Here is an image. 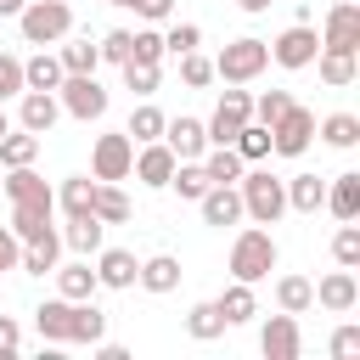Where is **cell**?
<instances>
[{"label": "cell", "mask_w": 360, "mask_h": 360, "mask_svg": "<svg viewBox=\"0 0 360 360\" xmlns=\"http://www.w3.org/2000/svg\"><path fill=\"white\" fill-rule=\"evenodd\" d=\"M236 197H242V219L253 225H276L287 214V180H276L270 169H242Z\"/></svg>", "instance_id": "obj_1"}, {"label": "cell", "mask_w": 360, "mask_h": 360, "mask_svg": "<svg viewBox=\"0 0 360 360\" xmlns=\"http://www.w3.org/2000/svg\"><path fill=\"white\" fill-rule=\"evenodd\" d=\"M276 259H281L276 236H270L264 225H248V231H236V242H231V281H264V276L276 270Z\"/></svg>", "instance_id": "obj_2"}, {"label": "cell", "mask_w": 360, "mask_h": 360, "mask_svg": "<svg viewBox=\"0 0 360 360\" xmlns=\"http://www.w3.org/2000/svg\"><path fill=\"white\" fill-rule=\"evenodd\" d=\"M17 28H22L28 45H56V39L73 34V6L68 0H28L17 11Z\"/></svg>", "instance_id": "obj_3"}, {"label": "cell", "mask_w": 360, "mask_h": 360, "mask_svg": "<svg viewBox=\"0 0 360 360\" xmlns=\"http://www.w3.org/2000/svg\"><path fill=\"white\" fill-rule=\"evenodd\" d=\"M270 68V45L264 39H231L219 56H214V79H225V84H253L259 73Z\"/></svg>", "instance_id": "obj_4"}, {"label": "cell", "mask_w": 360, "mask_h": 360, "mask_svg": "<svg viewBox=\"0 0 360 360\" xmlns=\"http://www.w3.org/2000/svg\"><path fill=\"white\" fill-rule=\"evenodd\" d=\"M56 101H62V112H68V118L90 124V118H101V112H107V84H101L96 73H62Z\"/></svg>", "instance_id": "obj_5"}, {"label": "cell", "mask_w": 360, "mask_h": 360, "mask_svg": "<svg viewBox=\"0 0 360 360\" xmlns=\"http://www.w3.org/2000/svg\"><path fill=\"white\" fill-rule=\"evenodd\" d=\"M248 118H253V90H242V84L219 90V107H214V118L202 124V129H208V146H231Z\"/></svg>", "instance_id": "obj_6"}, {"label": "cell", "mask_w": 360, "mask_h": 360, "mask_svg": "<svg viewBox=\"0 0 360 360\" xmlns=\"http://www.w3.org/2000/svg\"><path fill=\"white\" fill-rule=\"evenodd\" d=\"M264 45H270V62H276V68L298 73V68H309V62H315L321 34H315V22H292V28H281V34H276V39H264Z\"/></svg>", "instance_id": "obj_7"}, {"label": "cell", "mask_w": 360, "mask_h": 360, "mask_svg": "<svg viewBox=\"0 0 360 360\" xmlns=\"http://www.w3.org/2000/svg\"><path fill=\"white\" fill-rule=\"evenodd\" d=\"M309 141H315V112L292 101V107L270 124V152H276V158H304Z\"/></svg>", "instance_id": "obj_8"}, {"label": "cell", "mask_w": 360, "mask_h": 360, "mask_svg": "<svg viewBox=\"0 0 360 360\" xmlns=\"http://www.w3.org/2000/svg\"><path fill=\"white\" fill-rule=\"evenodd\" d=\"M129 163H135V141L124 129L96 135V146H90V174L96 180H129Z\"/></svg>", "instance_id": "obj_9"}, {"label": "cell", "mask_w": 360, "mask_h": 360, "mask_svg": "<svg viewBox=\"0 0 360 360\" xmlns=\"http://www.w3.org/2000/svg\"><path fill=\"white\" fill-rule=\"evenodd\" d=\"M259 349H264V360H298L304 354V332H298V315H270L264 326H259Z\"/></svg>", "instance_id": "obj_10"}, {"label": "cell", "mask_w": 360, "mask_h": 360, "mask_svg": "<svg viewBox=\"0 0 360 360\" xmlns=\"http://www.w3.org/2000/svg\"><path fill=\"white\" fill-rule=\"evenodd\" d=\"M96 259V287H107V292H124V287H135V270H141V259L129 253V248H96L90 253Z\"/></svg>", "instance_id": "obj_11"}, {"label": "cell", "mask_w": 360, "mask_h": 360, "mask_svg": "<svg viewBox=\"0 0 360 360\" xmlns=\"http://www.w3.org/2000/svg\"><path fill=\"white\" fill-rule=\"evenodd\" d=\"M56 118H62L56 90H22V96H17V124H22V129H34L39 141L56 129Z\"/></svg>", "instance_id": "obj_12"}, {"label": "cell", "mask_w": 360, "mask_h": 360, "mask_svg": "<svg viewBox=\"0 0 360 360\" xmlns=\"http://www.w3.org/2000/svg\"><path fill=\"white\" fill-rule=\"evenodd\" d=\"M321 45H332V51H360V6H354V0H338V6L326 11Z\"/></svg>", "instance_id": "obj_13"}, {"label": "cell", "mask_w": 360, "mask_h": 360, "mask_svg": "<svg viewBox=\"0 0 360 360\" xmlns=\"http://www.w3.org/2000/svg\"><path fill=\"white\" fill-rule=\"evenodd\" d=\"M163 146H169L180 163H197V158L208 152V129H202V118H186V112L169 118V124H163Z\"/></svg>", "instance_id": "obj_14"}, {"label": "cell", "mask_w": 360, "mask_h": 360, "mask_svg": "<svg viewBox=\"0 0 360 360\" xmlns=\"http://www.w3.org/2000/svg\"><path fill=\"white\" fill-rule=\"evenodd\" d=\"M174 152L163 146V141H146V146H135V163H129V174L141 180V186H152V191H163L169 186V174H174Z\"/></svg>", "instance_id": "obj_15"}, {"label": "cell", "mask_w": 360, "mask_h": 360, "mask_svg": "<svg viewBox=\"0 0 360 360\" xmlns=\"http://www.w3.org/2000/svg\"><path fill=\"white\" fill-rule=\"evenodd\" d=\"M0 191H6L11 202H34V208H56V191L45 186V174H34V163H22V169H6V174H0Z\"/></svg>", "instance_id": "obj_16"}, {"label": "cell", "mask_w": 360, "mask_h": 360, "mask_svg": "<svg viewBox=\"0 0 360 360\" xmlns=\"http://www.w3.org/2000/svg\"><path fill=\"white\" fill-rule=\"evenodd\" d=\"M315 304L326 309V315H349L354 304H360V281H354V270H332V276H321L315 281Z\"/></svg>", "instance_id": "obj_17"}, {"label": "cell", "mask_w": 360, "mask_h": 360, "mask_svg": "<svg viewBox=\"0 0 360 360\" xmlns=\"http://www.w3.org/2000/svg\"><path fill=\"white\" fill-rule=\"evenodd\" d=\"M309 68L321 73V84H326V90H349V84L360 79V51H332V45H321Z\"/></svg>", "instance_id": "obj_18"}, {"label": "cell", "mask_w": 360, "mask_h": 360, "mask_svg": "<svg viewBox=\"0 0 360 360\" xmlns=\"http://www.w3.org/2000/svg\"><path fill=\"white\" fill-rule=\"evenodd\" d=\"M34 326H39V343L62 349L68 332H73V298H45V304L34 309Z\"/></svg>", "instance_id": "obj_19"}, {"label": "cell", "mask_w": 360, "mask_h": 360, "mask_svg": "<svg viewBox=\"0 0 360 360\" xmlns=\"http://www.w3.org/2000/svg\"><path fill=\"white\" fill-rule=\"evenodd\" d=\"M56 208H62L68 219L96 214V174H68V180L56 186Z\"/></svg>", "instance_id": "obj_20"}, {"label": "cell", "mask_w": 360, "mask_h": 360, "mask_svg": "<svg viewBox=\"0 0 360 360\" xmlns=\"http://www.w3.org/2000/svg\"><path fill=\"white\" fill-rule=\"evenodd\" d=\"M197 208H202V225H236L242 219V197H236V186H208L202 197H197Z\"/></svg>", "instance_id": "obj_21"}, {"label": "cell", "mask_w": 360, "mask_h": 360, "mask_svg": "<svg viewBox=\"0 0 360 360\" xmlns=\"http://www.w3.org/2000/svg\"><path fill=\"white\" fill-rule=\"evenodd\" d=\"M56 264H62V231H45V236L22 242V259H17V270H28V276H51Z\"/></svg>", "instance_id": "obj_22"}, {"label": "cell", "mask_w": 360, "mask_h": 360, "mask_svg": "<svg viewBox=\"0 0 360 360\" xmlns=\"http://www.w3.org/2000/svg\"><path fill=\"white\" fill-rule=\"evenodd\" d=\"M135 287H146V292H174L180 287V259L174 253H152V259H141V270H135Z\"/></svg>", "instance_id": "obj_23"}, {"label": "cell", "mask_w": 360, "mask_h": 360, "mask_svg": "<svg viewBox=\"0 0 360 360\" xmlns=\"http://www.w3.org/2000/svg\"><path fill=\"white\" fill-rule=\"evenodd\" d=\"M51 276H56V298H73V304H79V298H96V264H90V259L56 264Z\"/></svg>", "instance_id": "obj_24"}, {"label": "cell", "mask_w": 360, "mask_h": 360, "mask_svg": "<svg viewBox=\"0 0 360 360\" xmlns=\"http://www.w3.org/2000/svg\"><path fill=\"white\" fill-rule=\"evenodd\" d=\"M197 163H202L208 186H236V180H242V169H248V163L236 158V146H208V152H202Z\"/></svg>", "instance_id": "obj_25"}, {"label": "cell", "mask_w": 360, "mask_h": 360, "mask_svg": "<svg viewBox=\"0 0 360 360\" xmlns=\"http://www.w3.org/2000/svg\"><path fill=\"white\" fill-rule=\"evenodd\" d=\"M326 208H332L338 219H360V174H354V169L326 180Z\"/></svg>", "instance_id": "obj_26"}, {"label": "cell", "mask_w": 360, "mask_h": 360, "mask_svg": "<svg viewBox=\"0 0 360 360\" xmlns=\"http://www.w3.org/2000/svg\"><path fill=\"white\" fill-rule=\"evenodd\" d=\"M101 242H107V225H101L96 214H84V219H68V225H62V248H73L79 259H90Z\"/></svg>", "instance_id": "obj_27"}, {"label": "cell", "mask_w": 360, "mask_h": 360, "mask_svg": "<svg viewBox=\"0 0 360 360\" xmlns=\"http://www.w3.org/2000/svg\"><path fill=\"white\" fill-rule=\"evenodd\" d=\"M219 315H225V326H242V321H253L259 315V298H253V281H231L219 298Z\"/></svg>", "instance_id": "obj_28"}, {"label": "cell", "mask_w": 360, "mask_h": 360, "mask_svg": "<svg viewBox=\"0 0 360 360\" xmlns=\"http://www.w3.org/2000/svg\"><path fill=\"white\" fill-rule=\"evenodd\" d=\"M62 84V62H56V51H34L28 62H22V90H56Z\"/></svg>", "instance_id": "obj_29"}, {"label": "cell", "mask_w": 360, "mask_h": 360, "mask_svg": "<svg viewBox=\"0 0 360 360\" xmlns=\"http://www.w3.org/2000/svg\"><path fill=\"white\" fill-rule=\"evenodd\" d=\"M287 208H292V214L326 208V180H321V174H292V180H287Z\"/></svg>", "instance_id": "obj_30"}, {"label": "cell", "mask_w": 360, "mask_h": 360, "mask_svg": "<svg viewBox=\"0 0 360 360\" xmlns=\"http://www.w3.org/2000/svg\"><path fill=\"white\" fill-rule=\"evenodd\" d=\"M34 158H39V135H34V129L17 124V129L0 135V169H22V163H34Z\"/></svg>", "instance_id": "obj_31"}, {"label": "cell", "mask_w": 360, "mask_h": 360, "mask_svg": "<svg viewBox=\"0 0 360 360\" xmlns=\"http://www.w3.org/2000/svg\"><path fill=\"white\" fill-rule=\"evenodd\" d=\"M276 304H281L287 315H309V309H315V281H309V276H281V281H276Z\"/></svg>", "instance_id": "obj_32"}, {"label": "cell", "mask_w": 360, "mask_h": 360, "mask_svg": "<svg viewBox=\"0 0 360 360\" xmlns=\"http://www.w3.org/2000/svg\"><path fill=\"white\" fill-rule=\"evenodd\" d=\"M107 338V315L96 309V298H79L73 304V332H68V343H101Z\"/></svg>", "instance_id": "obj_33"}, {"label": "cell", "mask_w": 360, "mask_h": 360, "mask_svg": "<svg viewBox=\"0 0 360 360\" xmlns=\"http://www.w3.org/2000/svg\"><path fill=\"white\" fill-rule=\"evenodd\" d=\"M163 124H169V112L152 107V101H141V107L129 112V129H124V135H129L135 146H146V141H163Z\"/></svg>", "instance_id": "obj_34"}, {"label": "cell", "mask_w": 360, "mask_h": 360, "mask_svg": "<svg viewBox=\"0 0 360 360\" xmlns=\"http://www.w3.org/2000/svg\"><path fill=\"white\" fill-rule=\"evenodd\" d=\"M315 135H321L326 146H338V152H349V146L360 141V118H354V112H326V118L315 124Z\"/></svg>", "instance_id": "obj_35"}, {"label": "cell", "mask_w": 360, "mask_h": 360, "mask_svg": "<svg viewBox=\"0 0 360 360\" xmlns=\"http://www.w3.org/2000/svg\"><path fill=\"white\" fill-rule=\"evenodd\" d=\"M51 214H56V208H34V202H11V231H17V242H34V236H45V231H56V225H51Z\"/></svg>", "instance_id": "obj_36"}, {"label": "cell", "mask_w": 360, "mask_h": 360, "mask_svg": "<svg viewBox=\"0 0 360 360\" xmlns=\"http://www.w3.org/2000/svg\"><path fill=\"white\" fill-rule=\"evenodd\" d=\"M186 332H191L197 343H214V338L225 332V315H219V304H214V298L191 304V309H186Z\"/></svg>", "instance_id": "obj_37"}, {"label": "cell", "mask_w": 360, "mask_h": 360, "mask_svg": "<svg viewBox=\"0 0 360 360\" xmlns=\"http://www.w3.org/2000/svg\"><path fill=\"white\" fill-rule=\"evenodd\" d=\"M62 51H56V62H62V73H96L101 68V51L90 45V39H56Z\"/></svg>", "instance_id": "obj_38"}, {"label": "cell", "mask_w": 360, "mask_h": 360, "mask_svg": "<svg viewBox=\"0 0 360 360\" xmlns=\"http://www.w3.org/2000/svg\"><path fill=\"white\" fill-rule=\"evenodd\" d=\"M231 146H236V158H242V163H264V158H270V129H264L259 118H248V124L236 129V141H231Z\"/></svg>", "instance_id": "obj_39"}, {"label": "cell", "mask_w": 360, "mask_h": 360, "mask_svg": "<svg viewBox=\"0 0 360 360\" xmlns=\"http://www.w3.org/2000/svg\"><path fill=\"white\" fill-rule=\"evenodd\" d=\"M96 219L101 225H124L129 219V197L118 191V180H96Z\"/></svg>", "instance_id": "obj_40"}, {"label": "cell", "mask_w": 360, "mask_h": 360, "mask_svg": "<svg viewBox=\"0 0 360 360\" xmlns=\"http://www.w3.org/2000/svg\"><path fill=\"white\" fill-rule=\"evenodd\" d=\"M169 191H180V202H197V197L208 191V174H202V163H174V174H169Z\"/></svg>", "instance_id": "obj_41"}, {"label": "cell", "mask_w": 360, "mask_h": 360, "mask_svg": "<svg viewBox=\"0 0 360 360\" xmlns=\"http://www.w3.org/2000/svg\"><path fill=\"white\" fill-rule=\"evenodd\" d=\"M332 259L343 270H360V225L354 219H338V236H332Z\"/></svg>", "instance_id": "obj_42"}, {"label": "cell", "mask_w": 360, "mask_h": 360, "mask_svg": "<svg viewBox=\"0 0 360 360\" xmlns=\"http://www.w3.org/2000/svg\"><path fill=\"white\" fill-rule=\"evenodd\" d=\"M163 56H169V51H163V34H158V28H135V34H129V62L163 68Z\"/></svg>", "instance_id": "obj_43"}, {"label": "cell", "mask_w": 360, "mask_h": 360, "mask_svg": "<svg viewBox=\"0 0 360 360\" xmlns=\"http://www.w3.org/2000/svg\"><path fill=\"white\" fill-rule=\"evenodd\" d=\"M180 84H186V90L214 84V56H202V51H180Z\"/></svg>", "instance_id": "obj_44"}, {"label": "cell", "mask_w": 360, "mask_h": 360, "mask_svg": "<svg viewBox=\"0 0 360 360\" xmlns=\"http://www.w3.org/2000/svg\"><path fill=\"white\" fill-rule=\"evenodd\" d=\"M158 79H163V68H152V62H124V84H129L141 101L158 90Z\"/></svg>", "instance_id": "obj_45"}, {"label": "cell", "mask_w": 360, "mask_h": 360, "mask_svg": "<svg viewBox=\"0 0 360 360\" xmlns=\"http://www.w3.org/2000/svg\"><path fill=\"white\" fill-rule=\"evenodd\" d=\"M197 45H202V28H197V22H169V34H163V51H169V56L197 51Z\"/></svg>", "instance_id": "obj_46"}, {"label": "cell", "mask_w": 360, "mask_h": 360, "mask_svg": "<svg viewBox=\"0 0 360 360\" xmlns=\"http://www.w3.org/2000/svg\"><path fill=\"white\" fill-rule=\"evenodd\" d=\"M287 107H292V96H287V90H264V96H253V118H259L264 129H270Z\"/></svg>", "instance_id": "obj_47"}, {"label": "cell", "mask_w": 360, "mask_h": 360, "mask_svg": "<svg viewBox=\"0 0 360 360\" xmlns=\"http://www.w3.org/2000/svg\"><path fill=\"white\" fill-rule=\"evenodd\" d=\"M326 354H332V360H354V354H360V326H354V321H343V326L332 332Z\"/></svg>", "instance_id": "obj_48"}, {"label": "cell", "mask_w": 360, "mask_h": 360, "mask_svg": "<svg viewBox=\"0 0 360 360\" xmlns=\"http://www.w3.org/2000/svg\"><path fill=\"white\" fill-rule=\"evenodd\" d=\"M11 96H22V56L0 51V101H11Z\"/></svg>", "instance_id": "obj_49"}, {"label": "cell", "mask_w": 360, "mask_h": 360, "mask_svg": "<svg viewBox=\"0 0 360 360\" xmlns=\"http://www.w3.org/2000/svg\"><path fill=\"white\" fill-rule=\"evenodd\" d=\"M96 51H101V62H118V68H124V62H129V28L101 34V45H96Z\"/></svg>", "instance_id": "obj_50"}, {"label": "cell", "mask_w": 360, "mask_h": 360, "mask_svg": "<svg viewBox=\"0 0 360 360\" xmlns=\"http://www.w3.org/2000/svg\"><path fill=\"white\" fill-rule=\"evenodd\" d=\"M129 11H141L146 22H169V11H174V0H124Z\"/></svg>", "instance_id": "obj_51"}, {"label": "cell", "mask_w": 360, "mask_h": 360, "mask_svg": "<svg viewBox=\"0 0 360 360\" xmlns=\"http://www.w3.org/2000/svg\"><path fill=\"white\" fill-rule=\"evenodd\" d=\"M17 259H22V242L11 225H0V270H17Z\"/></svg>", "instance_id": "obj_52"}, {"label": "cell", "mask_w": 360, "mask_h": 360, "mask_svg": "<svg viewBox=\"0 0 360 360\" xmlns=\"http://www.w3.org/2000/svg\"><path fill=\"white\" fill-rule=\"evenodd\" d=\"M17 349H22V326L11 315H0V354H17Z\"/></svg>", "instance_id": "obj_53"}, {"label": "cell", "mask_w": 360, "mask_h": 360, "mask_svg": "<svg viewBox=\"0 0 360 360\" xmlns=\"http://www.w3.org/2000/svg\"><path fill=\"white\" fill-rule=\"evenodd\" d=\"M236 6H242V11H248V17H259V11H270V6H276V0H236Z\"/></svg>", "instance_id": "obj_54"}, {"label": "cell", "mask_w": 360, "mask_h": 360, "mask_svg": "<svg viewBox=\"0 0 360 360\" xmlns=\"http://www.w3.org/2000/svg\"><path fill=\"white\" fill-rule=\"evenodd\" d=\"M22 6H28V0H0V17H17Z\"/></svg>", "instance_id": "obj_55"}, {"label": "cell", "mask_w": 360, "mask_h": 360, "mask_svg": "<svg viewBox=\"0 0 360 360\" xmlns=\"http://www.w3.org/2000/svg\"><path fill=\"white\" fill-rule=\"evenodd\" d=\"M6 129H11V118H6V101H0V135H6Z\"/></svg>", "instance_id": "obj_56"}, {"label": "cell", "mask_w": 360, "mask_h": 360, "mask_svg": "<svg viewBox=\"0 0 360 360\" xmlns=\"http://www.w3.org/2000/svg\"><path fill=\"white\" fill-rule=\"evenodd\" d=\"M107 6H124V0H107Z\"/></svg>", "instance_id": "obj_57"}]
</instances>
